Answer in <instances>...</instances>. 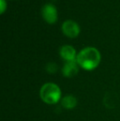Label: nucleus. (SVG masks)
<instances>
[{"label": "nucleus", "instance_id": "2", "mask_svg": "<svg viewBox=\"0 0 120 121\" xmlns=\"http://www.w3.org/2000/svg\"><path fill=\"white\" fill-rule=\"evenodd\" d=\"M40 96L45 103L48 105H55L61 101L62 91L55 83L46 82L40 88Z\"/></svg>", "mask_w": 120, "mask_h": 121}, {"label": "nucleus", "instance_id": "1", "mask_svg": "<svg viewBox=\"0 0 120 121\" xmlns=\"http://www.w3.org/2000/svg\"><path fill=\"white\" fill-rule=\"evenodd\" d=\"M100 59V53L97 49L94 47H87L82 49L77 54L76 61L82 69L91 71L99 66Z\"/></svg>", "mask_w": 120, "mask_h": 121}, {"label": "nucleus", "instance_id": "5", "mask_svg": "<svg viewBox=\"0 0 120 121\" xmlns=\"http://www.w3.org/2000/svg\"><path fill=\"white\" fill-rule=\"evenodd\" d=\"M78 64L77 61L66 62L62 69V73L65 78H72L78 73Z\"/></svg>", "mask_w": 120, "mask_h": 121}, {"label": "nucleus", "instance_id": "9", "mask_svg": "<svg viewBox=\"0 0 120 121\" xmlns=\"http://www.w3.org/2000/svg\"><path fill=\"white\" fill-rule=\"evenodd\" d=\"M0 3H1V14H3L7 7L6 2H5V0H0Z\"/></svg>", "mask_w": 120, "mask_h": 121}, {"label": "nucleus", "instance_id": "4", "mask_svg": "<svg viewBox=\"0 0 120 121\" xmlns=\"http://www.w3.org/2000/svg\"><path fill=\"white\" fill-rule=\"evenodd\" d=\"M42 16L43 18L48 23H54L57 21V17H58V13H57V10L55 7L52 4H45L43 6L41 10Z\"/></svg>", "mask_w": 120, "mask_h": 121}, {"label": "nucleus", "instance_id": "7", "mask_svg": "<svg viewBox=\"0 0 120 121\" xmlns=\"http://www.w3.org/2000/svg\"><path fill=\"white\" fill-rule=\"evenodd\" d=\"M61 105L66 110H72L77 105V99L72 95H67L61 99Z\"/></svg>", "mask_w": 120, "mask_h": 121}, {"label": "nucleus", "instance_id": "6", "mask_svg": "<svg viewBox=\"0 0 120 121\" xmlns=\"http://www.w3.org/2000/svg\"><path fill=\"white\" fill-rule=\"evenodd\" d=\"M60 55L66 62H70V61H76L77 59V53L76 49L71 45H63L60 49Z\"/></svg>", "mask_w": 120, "mask_h": 121}, {"label": "nucleus", "instance_id": "8", "mask_svg": "<svg viewBox=\"0 0 120 121\" xmlns=\"http://www.w3.org/2000/svg\"><path fill=\"white\" fill-rule=\"evenodd\" d=\"M57 69H58V67H57L56 64H54V63H50L46 67V70L50 73H56Z\"/></svg>", "mask_w": 120, "mask_h": 121}, {"label": "nucleus", "instance_id": "3", "mask_svg": "<svg viewBox=\"0 0 120 121\" xmlns=\"http://www.w3.org/2000/svg\"><path fill=\"white\" fill-rule=\"evenodd\" d=\"M62 30L64 35L70 38L77 37L80 33V27L78 24L72 20H67L64 22L62 25Z\"/></svg>", "mask_w": 120, "mask_h": 121}]
</instances>
